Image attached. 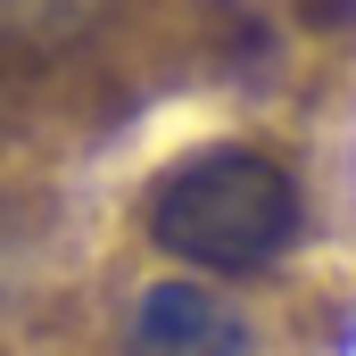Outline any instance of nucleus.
Returning a JSON list of instances; mask_svg holds the SVG:
<instances>
[{
  "mask_svg": "<svg viewBox=\"0 0 356 356\" xmlns=\"http://www.w3.org/2000/svg\"><path fill=\"white\" fill-rule=\"evenodd\" d=\"M149 241L199 273H257L298 241V182L266 149H199L149 191Z\"/></svg>",
  "mask_w": 356,
  "mask_h": 356,
  "instance_id": "f257e3e1",
  "label": "nucleus"
},
{
  "mask_svg": "<svg viewBox=\"0 0 356 356\" xmlns=\"http://www.w3.org/2000/svg\"><path fill=\"white\" fill-rule=\"evenodd\" d=\"M99 17V0H0V42L8 50H67Z\"/></svg>",
  "mask_w": 356,
  "mask_h": 356,
  "instance_id": "7ed1b4c3",
  "label": "nucleus"
},
{
  "mask_svg": "<svg viewBox=\"0 0 356 356\" xmlns=\"http://www.w3.org/2000/svg\"><path fill=\"white\" fill-rule=\"evenodd\" d=\"M133 348L141 356H249V323L207 282H158L133 307Z\"/></svg>",
  "mask_w": 356,
  "mask_h": 356,
  "instance_id": "f03ea898",
  "label": "nucleus"
}]
</instances>
